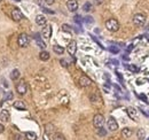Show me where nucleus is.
<instances>
[{
	"label": "nucleus",
	"mask_w": 149,
	"mask_h": 140,
	"mask_svg": "<svg viewBox=\"0 0 149 140\" xmlns=\"http://www.w3.org/2000/svg\"><path fill=\"white\" fill-rule=\"evenodd\" d=\"M119 23H118V21L117 20H115V19H109L108 21H106V28H107V30L108 31H110V32H116V31H118L119 30Z\"/></svg>",
	"instance_id": "1"
},
{
	"label": "nucleus",
	"mask_w": 149,
	"mask_h": 140,
	"mask_svg": "<svg viewBox=\"0 0 149 140\" xmlns=\"http://www.w3.org/2000/svg\"><path fill=\"white\" fill-rule=\"evenodd\" d=\"M133 23H134V25H136V27H142V25H144V23H146V15H143V14H141V13L135 14V15L133 16Z\"/></svg>",
	"instance_id": "2"
},
{
	"label": "nucleus",
	"mask_w": 149,
	"mask_h": 140,
	"mask_svg": "<svg viewBox=\"0 0 149 140\" xmlns=\"http://www.w3.org/2000/svg\"><path fill=\"white\" fill-rule=\"evenodd\" d=\"M17 44L20 47H28L30 44V38L27 33H21L19 39H17Z\"/></svg>",
	"instance_id": "3"
},
{
	"label": "nucleus",
	"mask_w": 149,
	"mask_h": 140,
	"mask_svg": "<svg viewBox=\"0 0 149 140\" xmlns=\"http://www.w3.org/2000/svg\"><path fill=\"white\" fill-rule=\"evenodd\" d=\"M104 124V116L101 115V114H96L94 117H93V125L99 129V127H102Z\"/></svg>",
	"instance_id": "4"
},
{
	"label": "nucleus",
	"mask_w": 149,
	"mask_h": 140,
	"mask_svg": "<svg viewBox=\"0 0 149 140\" xmlns=\"http://www.w3.org/2000/svg\"><path fill=\"white\" fill-rule=\"evenodd\" d=\"M23 17H24V16H23V13L21 12V9H20V8L15 7V8L12 11V19H13L15 22H20Z\"/></svg>",
	"instance_id": "5"
},
{
	"label": "nucleus",
	"mask_w": 149,
	"mask_h": 140,
	"mask_svg": "<svg viewBox=\"0 0 149 140\" xmlns=\"http://www.w3.org/2000/svg\"><path fill=\"white\" fill-rule=\"evenodd\" d=\"M16 91H17L19 94L24 95V94L27 93V91H28V85H27V83H25L24 81H21V82L16 85Z\"/></svg>",
	"instance_id": "6"
},
{
	"label": "nucleus",
	"mask_w": 149,
	"mask_h": 140,
	"mask_svg": "<svg viewBox=\"0 0 149 140\" xmlns=\"http://www.w3.org/2000/svg\"><path fill=\"white\" fill-rule=\"evenodd\" d=\"M107 126H108L109 131H111V132L118 130V123H117V121L114 117H109V119L107 122Z\"/></svg>",
	"instance_id": "7"
},
{
	"label": "nucleus",
	"mask_w": 149,
	"mask_h": 140,
	"mask_svg": "<svg viewBox=\"0 0 149 140\" xmlns=\"http://www.w3.org/2000/svg\"><path fill=\"white\" fill-rule=\"evenodd\" d=\"M41 35L45 39H49L52 37V27L49 24H45L41 30Z\"/></svg>",
	"instance_id": "8"
},
{
	"label": "nucleus",
	"mask_w": 149,
	"mask_h": 140,
	"mask_svg": "<svg viewBox=\"0 0 149 140\" xmlns=\"http://www.w3.org/2000/svg\"><path fill=\"white\" fill-rule=\"evenodd\" d=\"M67 51H68V53L70 55H74V54H76V52H77V43H76V40H71L69 43V45L67 47Z\"/></svg>",
	"instance_id": "9"
},
{
	"label": "nucleus",
	"mask_w": 149,
	"mask_h": 140,
	"mask_svg": "<svg viewBox=\"0 0 149 140\" xmlns=\"http://www.w3.org/2000/svg\"><path fill=\"white\" fill-rule=\"evenodd\" d=\"M126 111H127V115H128V117H130L131 119H133V121H138V119H139L138 110H136L135 108H133V107H128V108L126 109Z\"/></svg>",
	"instance_id": "10"
},
{
	"label": "nucleus",
	"mask_w": 149,
	"mask_h": 140,
	"mask_svg": "<svg viewBox=\"0 0 149 140\" xmlns=\"http://www.w3.org/2000/svg\"><path fill=\"white\" fill-rule=\"evenodd\" d=\"M67 8L70 12H76L78 9V3L77 0H68L67 1Z\"/></svg>",
	"instance_id": "11"
},
{
	"label": "nucleus",
	"mask_w": 149,
	"mask_h": 140,
	"mask_svg": "<svg viewBox=\"0 0 149 140\" xmlns=\"http://www.w3.org/2000/svg\"><path fill=\"white\" fill-rule=\"evenodd\" d=\"M91 84H92V81H91L90 77H87V76H82V77L79 78V85H80L82 87H88Z\"/></svg>",
	"instance_id": "12"
},
{
	"label": "nucleus",
	"mask_w": 149,
	"mask_h": 140,
	"mask_svg": "<svg viewBox=\"0 0 149 140\" xmlns=\"http://www.w3.org/2000/svg\"><path fill=\"white\" fill-rule=\"evenodd\" d=\"M36 23H37L38 25H45V24L47 23L46 16H45V15H41V14L37 15V16H36Z\"/></svg>",
	"instance_id": "13"
},
{
	"label": "nucleus",
	"mask_w": 149,
	"mask_h": 140,
	"mask_svg": "<svg viewBox=\"0 0 149 140\" xmlns=\"http://www.w3.org/2000/svg\"><path fill=\"white\" fill-rule=\"evenodd\" d=\"M13 107H14L15 109H17V110H25V109H27L25 103H24L23 101H21V100L15 101V102L13 103Z\"/></svg>",
	"instance_id": "14"
},
{
	"label": "nucleus",
	"mask_w": 149,
	"mask_h": 140,
	"mask_svg": "<svg viewBox=\"0 0 149 140\" xmlns=\"http://www.w3.org/2000/svg\"><path fill=\"white\" fill-rule=\"evenodd\" d=\"M0 119H1L3 122H9L11 119V115L8 113V110H1V113H0Z\"/></svg>",
	"instance_id": "15"
},
{
	"label": "nucleus",
	"mask_w": 149,
	"mask_h": 140,
	"mask_svg": "<svg viewBox=\"0 0 149 140\" xmlns=\"http://www.w3.org/2000/svg\"><path fill=\"white\" fill-rule=\"evenodd\" d=\"M132 134H133V131H132L130 127H125V129L122 130V135H123V138H125V139L131 138Z\"/></svg>",
	"instance_id": "16"
},
{
	"label": "nucleus",
	"mask_w": 149,
	"mask_h": 140,
	"mask_svg": "<svg viewBox=\"0 0 149 140\" xmlns=\"http://www.w3.org/2000/svg\"><path fill=\"white\" fill-rule=\"evenodd\" d=\"M45 131H46V134L48 135H53L54 134V131H55V126L53 124H46L45 125Z\"/></svg>",
	"instance_id": "17"
},
{
	"label": "nucleus",
	"mask_w": 149,
	"mask_h": 140,
	"mask_svg": "<svg viewBox=\"0 0 149 140\" xmlns=\"http://www.w3.org/2000/svg\"><path fill=\"white\" fill-rule=\"evenodd\" d=\"M24 137H25V139H28V140H37V134H36L35 132H31V131L25 132Z\"/></svg>",
	"instance_id": "18"
},
{
	"label": "nucleus",
	"mask_w": 149,
	"mask_h": 140,
	"mask_svg": "<svg viewBox=\"0 0 149 140\" xmlns=\"http://www.w3.org/2000/svg\"><path fill=\"white\" fill-rule=\"evenodd\" d=\"M39 59H40L41 61H47V60H49V53L46 52V51H41V52L39 53Z\"/></svg>",
	"instance_id": "19"
},
{
	"label": "nucleus",
	"mask_w": 149,
	"mask_h": 140,
	"mask_svg": "<svg viewBox=\"0 0 149 140\" xmlns=\"http://www.w3.org/2000/svg\"><path fill=\"white\" fill-rule=\"evenodd\" d=\"M136 137L139 140H144L146 139V131L143 129H139L136 131Z\"/></svg>",
	"instance_id": "20"
},
{
	"label": "nucleus",
	"mask_w": 149,
	"mask_h": 140,
	"mask_svg": "<svg viewBox=\"0 0 149 140\" xmlns=\"http://www.w3.org/2000/svg\"><path fill=\"white\" fill-rule=\"evenodd\" d=\"M20 76H21V74H20V70H19V69H14L13 71L11 73V78H12V81H16Z\"/></svg>",
	"instance_id": "21"
},
{
	"label": "nucleus",
	"mask_w": 149,
	"mask_h": 140,
	"mask_svg": "<svg viewBox=\"0 0 149 140\" xmlns=\"http://www.w3.org/2000/svg\"><path fill=\"white\" fill-rule=\"evenodd\" d=\"M53 51H54V53H56L59 55H61V54L64 53V48L62 46H60V45H54L53 46Z\"/></svg>",
	"instance_id": "22"
},
{
	"label": "nucleus",
	"mask_w": 149,
	"mask_h": 140,
	"mask_svg": "<svg viewBox=\"0 0 149 140\" xmlns=\"http://www.w3.org/2000/svg\"><path fill=\"white\" fill-rule=\"evenodd\" d=\"M52 140H65V138H64V135L62 133L56 132V133H54L52 135Z\"/></svg>",
	"instance_id": "23"
},
{
	"label": "nucleus",
	"mask_w": 149,
	"mask_h": 140,
	"mask_svg": "<svg viewBox=\"0 0 149 140\" xmlns=\"http://www.w3.org/2000/svg\"><path fill=\"white\" fill-rule=\"evenodd\" d=\"M35 39H36V41H37V44H38V46L41 48V49H44L45 47H46V45H45V43L44 41H41L40 39H39V37H38V35H36V37H35Z\"/></svg>",
	"instance_id": "24"
},
{
	"label": "nucleus",
	"mask_w": 149,
	"mask_h": 140,
	"mask_svg": "<svg viewBox=\"0 0 149 140\" xmlns=\"http://www.w3.org/2000/svg\"><path fill=\"white\" fill-rule=\"evenodd\" d=\"M83 9H84V12H91L92 11V4L91 3H85L84 6H83Z\"/></svg>",
	"instance_id": "25"
},
{
	"label": "nucleus",
	"mask_w": 149,
	"mask_h": 140,
	"mask_svg": "<svg viewBox=\"0 0 149 140\" xmlns=\"http://www.w3.org/2000/svg\"><path fill=\"white\" fill-rule=\"evenodd\" d=\"M13 98H14L13 93L12 92H7L5 94V97H4V101H11V100H13Z\"/></svg>",
	"instance_id": "26"
},
{
	"label": "nucleus",
	"mask_w": 149,
	"mask_h": 140,
	"mask_svg": "<svg viewBox=\"0 0 149 140\" xmlns=\"http://www.w3.org/2000/svg\"><path fill=\"white\" fill-rule=\"evenodd\" d=\"M98 135H100V137L107 135V130L103 129V127H99V129H98Z\"/></svg>",
	"instance_id": "27"
},
{
	"label": "nucleus",
	"mask_w": 149,
	"mask_h": 140,
	"mask_svg": "<svg viewBox=\"0 0 149 140\" xmlns=\"http://www.w3.org/2000/svg\"><path fill=\"white\" fill-rule=\"evenodd\" d=\"M62 30H63L64 32H71V27H70L69 24H63V25H62Z\"/></svg>",
	"instance_id": "28"
},
{
	"label": "nucleus",
	"mask_w": 149,
	"mask_h": 140,
	"mask_svg": "<svg viewBox=\"0 0 149 140\" xmlns=\"http://www.w3.org/2000/svg\"><path fill=\"white\" fill-rule=\"evenodd\" d=\"M109 51H110L111 53H114V54H117V53L119 52V48H118L117 46H110V47H109Z\"/></svg>",
	"instance_id": "29"
},
{
	"label": "nucleus",
	"mask_w": 149,
	"mask_h": 140,
	"mask_svg": "<svg viewBox=\"0 0 149 140\" xmlns=\"http://www.w3.org/2000/svg\"><path fill=\"white\" fill-rule=\"evenodd\" d=\"M127 68L131 70V71H133V73H138V71H139V68H138V67H135V65H133V64L127 65Z\"/></svg>",
	"instance_id": "30"
},
{
	"label": "nucleus",
	"mask_w": 149,
	"mask_h": 140,
	"mask_svg": "<svg viewBox=\"0 0 149 140\" xmlns=\"http://www.w3.org/2000/svg\"><path fill=\"white\" fill-rule=\"evenodd\" d=\"M86 23H93L94 22V20H93V17H91V16H87V17H85V20H84Z\"/></svg>",
	"instance_id": "31"
},
{
	"label": "nucleus",
	"mask_w": 149,
	"mask_h": 140,
	"mask_svg": "<svg viewBox=\"0 0 149 140\" xmlns=\"http://www.w3.org/2000/svg\"><path fill=\"white\" fill-rule=\"evenodd\" d=\"M15 140H25V137L23 134H17L16 138H15Z\"/></svg>",
	"instance_id": "32"
},
{
	"label": "nucleus",
	"mask_w": 149,
	"mask_h": 140,
	"mask_svg": "<svg viewBox=\"0 0 149 140\" xmlns=\"http://www.w3.org/2000/svg\"><path fill=\"white\" fill-rule=\"evenodd\" d=\"M90 100H91L92 102H96V100H98V97L93 94V95H91V97H90Z\"/></svg>",
	"instance_id": "33"
},
{
	"label": "nucleus",
	"mask_w": 149,
	"mask_h": 140,
	"mask_svg": "<svg viewBox=\"0 0 149 140\" xmlns=\"http://www.w3.org/2000/svg\"><path fill=\"white\" fill-rule=\"evenodd\" d=\"M61 64H62L63 67H68V65H69V63H68V62H67V60H64V59H62V60H61Z\"/></svg>",
	"instance_id": "34"
},
{
	"label": "nucleus",
	"mask_w": 149,
	"mask_h": 140,
	"mask_svg": "<svg viewBox=\"0 0 149 140\" xmlns=\"http://www.w3.org/2000/svg\"><path fill=\"white\" fill-rule=\"evenodd\" d=\"M74 21H76L77 23H80V22H82V17H80L79 15H77V16H74Z\"/></svg>",
	"instance_id": "35"
},
{
	"label": "nucleus",
	"mask_w": 149,
	"mask_h": 140,
	"mask_svg": "<svg viewBox=\"0 0 149 140\" xmlns=\"http://www.w3.org/2000/svg\"><path fill=\"white\" fill-rule=\"evenodd\" d=\"M54 1H55V0H45V3H46L47 5H53Z\"/></svg>",
	"instance_id": "36"
},
{
	"label": "nucleus",
	"mask_w": 149,
	"mask_h": 140,
	"mask_svg": "<svg viewBox=\"0 0 149 140\" xmlns=\"http://www.w3.org/2000/svg\"><path fill=\"white\" fill-rule=\"evenodd\" d=\"M103 3V0H94V4L95 5H101Z\"/></svg>",
	"instance_id": "37"
},
{
	"label": "nucleus",
	"mask_w": 149,
	"mask_h": 140,
	"mask_svg": "<svg viewBox=\"0 0 149 140\" xmlns=\"http://www.w3.org/2000/svg\"><path fill=\"white\" fill-rule=\"evenodd\" d=\"M5 131V126L1 124V123H0V133H3Z\"/></svg>",
	"instance_id": "38"
},
{
	"label": "nucleus",
	"mask_w": 149,
	"mask_h": 140,
	"mask_svg": "<svg viewBox=\"0 0 149 140\" xmlns=\"http://www.w3.org/2000/svg\"><path fill=\"white\" fill-rule=\"evenodd\" d=\"M15 1H21V0H15Z\"/></svg>",
	"instance_id": "39"
},
{
	"label": "nucleus",
	"mask_w": 149,
	"mask_h": 140,
	"mask_svg": "<svg viewBox=\"0 0 149 140\" xmlns=\"http://www.w3.org/2000/svg\"><path fill=\"white\" fill-rule=\"evenodd\" d=\"M147 140H149V138H148V139H147Z\"/></svg>",
	"instance_id": "40"
},
{
	"label": "nucleus",
	"mask_w": 149,
	"mask_h": 140,
	"mask_svg": "<svg viewBox=\"0 0 149 140\" xmlns=\"http://www.w3.org/2000/svg\"><path fill=\"white\" fill-rule=\"evenodd\" d=\"M0 3H1V0H0Z\"/></svg>",
	"instance_id": "41"
}]
</instances>
